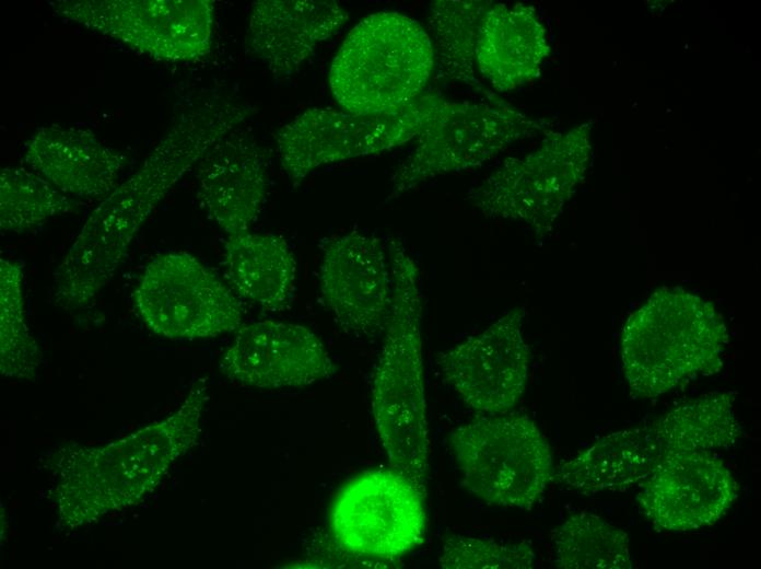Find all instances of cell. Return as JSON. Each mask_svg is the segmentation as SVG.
<instances>
[{
    "label": "cell",
    "mask_w": 761,
    "mask_h": 569,
    "mask_svg": "<svg viewBox=\"0 0 761 569\" xmlns=\"http://www.w3.org/2000/svg\"><path fill=\"white\" fill-rule=\"evenodd\" d=\"M246 116L242 104L223 98L206 101L182 113L140 169L89 214L54 272L55 303L73 310L94 301L152 211Z\"/></svg>",
    "instance_id": "cell-1"
},
{
    "label": "cell",
    "mask_w": 761,
    "mask_h": 569,
    "mask_svg": "<svg viewBox=\"0 0 761 569\" xmlns=\"http://www.w3.org/2000/svg\"><path fill=\"white\" fill-rule=\"evenodd\" d=\"M208 400L198 379L172 415L128 437L72 453L61 465L55 499L61 521L71 527L139 502L200 436Z\"/></svg>",
    "instance_id": "cell-2"
},
{
    "label": "cell",
    "mask_w": 761,
    "mask_h": 569,
    "mask_svg": "<svg viewBox=\"0 0 761 569\" xmlns=\"http://www.w3.org/2000/svg\"><path fill=\"white\" fill-rule=\"evenodd\" d=\"M391 312L374 370L371 403L390 467L426 495L429 427L422 355L420 272L407 248L389 239Z\"/></svg>",
    "instance_id": "cell-3"
},
{
    "label": "cell",
    "mask_w": 761,
    "mask_h": 569,
    "mask_svg": "<svg viewBox=\"0 0 761 569\" xmlns=\"http://www.w3.org/2000/svg\"><path fill=\"white\" fill-rule=\"evenodd\" d=\"M727 342L711 302L680 288L659 289L623 327L622 371L635 395L657 397L718 371Z\"/></svg>",
    "instance_id": "cell-4"
},
{
    "label": "cell",
    "mask_w": 761,
    "mask_h": 569,
    "mask_svg": "<svg viewBox=\"0 0 761 569\" xmlns=\"http://www.w3.org/2000/svg\"><path fill=\"white\" fill-rule=\"evenodd\" d=\"M434 65L433 44L420 23L378 12L344 38L330 65V90L346 112L387 113L422 95Z\"/></svg>",
    "instance_id": "cell-5"
},
{
    "label": "cell",
    "mask_w": 761,
    "mask_h": 569,
    "mask_svg": "<svg viewBox=\"0 0 761 569\" xmlns=\"http://www.w3.org/2000/svg\"><path fill=\"white\" fill-rule=\"evenodd\" d=\"M489 416L461 425L450 433L463 484L488 504L531 509L553 476L550 445L526 415Z\"/></svg>",
    "instance_id": "cell-6"
},
{
    "label": "cell",
    "mask_w": 761,
    "mask_h": 569,
    "mask_svg": "<svg viewBox=\"0 0 761 569\" xmlns=\"http://www.w3.org/2000/svg\"><path fill=\"white\" fill-rule=\"evenodd\" d=\"M448 101L422 94L403 107L373 115L309 108L277 132V154L292 182L335 162L376 154L418 137Z\"/></svg>",
    "instance_id": "cell-7"
},
{
    "label": "cell",
    "mask_w": 761,
    "mask_h": 569,
    "mask_svg": "<svg viewBox=\"0 0 761 569\" xmlns=\"http://www.w3.org/2000/svg\"><path fill=\"white\" fill-rule=\"evenodd\" d=\"M589 128L550 137L535 152L507 159L468 193L470 204L491 219L550 230L589 166Z\"/></svg>",
    "instance_id": "cell-8"
},
{
    "label": "cell",
    "mask_w": 761,
    "mask_h": 569,
    "mask_svg": "<svg viewBox=\"0 0 761 569\" xmlns=\"http://www.w3.org/2000/svg\"><path fill=\"white\" fill-rule=\"evenodd\" d=\"M424 498L393 467L358 474L332 500L329 536L346 551L390 567L424 541Z\"/></svg>",
    "instance_id": "cell-9"
},
{
    "label": "cell",
    "mask_w": 761,
    "mask_h": 569,
    "mask_svg": "<svg viewBox=\"0 0 761 569\" xmlns=\"http://www.w3.org/2000/svg\"><path fill=\"white\" fill-rule=\"evenodd\" d=\"M134 306L154 334L169 339L215 337L238 329L243 321L232 290L185 252L162 254L147 265Z\"/></svg>",
    "instance_id": "cell-10"
},
{
    "label": "cell",
    "mask_w": 761,
    "mask_h": 569,
    "mask_svg": "<svg viewBox=\"0 0 761 569\" xmlns=\"http://www.w3.org/2000/svg\"><path fill=\"white\" fill-rule=\"evenodd\" d=\"M541 127L504 102H447L390 178L389 199L442 174L482 164Z\"/></svg>",
    "instance_id": "cell-11"
},
{
    "label": "cell",
    "mask_w": 761,
    "mask_h": 569,
    "mask_svg": "<svg viewBox=\"0 0 761 569\" xmlns=\"http://www.w3.org/2000/svg\"><path fill=\"white\" fill-rule=\"evenodd\" d=\"M51 7L63 20L159 60H195L211 47L208 0H62Z\"/></svg>",
    "instance_id": "cell-12"
},
{
    "label": "cell",
    "mask_w": 761,
    "mask_h": 569,
    "mask_svg": "<svg viewBox=\"0 0 761 569\" xmlns=\"http://www.w3.org/2000/svg\"><path fill=\"white\" fill-rule=\"evenodd\" d=\"M324 305L338 326L356 338L384 333L393 304L387 240L352 231L332 239L318 267Z\"/></svg>",
    "instance_id": "cell-13"
},
{
    "label": "cell",
    "mask_w": 761,
    "mask_h": 569,
    "mask_svg": "<svg viewBox=\"0 0 761 569\" xmlns=\"http://www.w3.org/2000/svg\"><path fill=\"white\" fill-rule=\"evenodd\" d=\"M523 318L524 310L514 309L437 357L444 381L477 413H507L526 388L529 349Z\"/></svg>",
    "instance_id": "cell-14"
},
{
    "label": "cell",
    "mask_w": 761,
    "mask_h": 569,
    "mask_svg": "<svg viewBox=\"0 0 761 569\" xmlns=\"http://www.w3.org/2000/svg\"><path fill=\"white\" fill-rule=\"evenodd\" d=\"M640 486L636 499L644 515L655 529L669 532L716 523L739 490L729 467L709 452L665 456Z\"/></svg>",
    "instance_id": "cell-15"
},
{
    "label": "cell",
    "mask_w": 761,
    "mask_h": 569,
    "mask_svg": "<svg viewBox=\"0 0 761 569\" xmlns=\"http://www.w3.org/2000/svg\"><path fill=\"white\" fill-rule=\"evenodd\" d=\"M219 368L230 380L257 388L304 387L336 372L313 330L272 320L242 325L223 351Z\"/></svg>",
    "instance_id": "cell-16"
},
{
    "label": "cell",
    "mask_w": 761,
    "mask_h": 569,
    "mask_svg": "<svg viewBox=\"0 0 761 569\" xmlns=\"http://www.w3.org/2000/svg\"><path fill=\"white\" fill-rule=\"evenodd\" d=\"M197 198L226 235L249 231L266 202L268 176L256 142L236 128L199 163Z\"/></svg>",
    "instance_id": "cell-17"
},
{
    "label": "cell",
    "mask_w": 761,
    "mask_h": 569,
    "mask_svg": "<svg viewBox=\"0 0 761 569\" xmlns=\"http://www.w3.org/2000/svg\"><path fill=\"white\" fill-rule=\"evenodd\" d=\"M348 18V12L336 1H255L249 14L248 44L271 73L291 74Z\"/></svg>",
    "instance_id": "cell-18"
},
{
    "label": "cell",
    "mask_w": 761,
    "mask_h": 569,
    "mask_svg": "<svg viewBox=\"0 0 761 569\" xmlns=\"http://www.w3.org/2000/svg\"><path fill=\"white\" fill-rule=\"evenodd\" d=\"M23 160L59 190L75 197L104 199L120 183L126 156L105 146L92 131L45 126L23 149Z\"/></svg>",
    "instance_id": "cell-19"
},
{
    "label": "cell",
    "mask_w": 761,
    "mask_h": 569,
    "mask_svg": "<svg viewBox=\"0 0 761 569\" xmlns=\"http://www.w3.org/2000/svg\"><path fill=\"white\" fill-rule=\"evenodd\" d=\"M550 51L547 31L535 9L523 3H492L479 28V72L500 92L535 78Z\"/></svg>",
    "instance_id": "cell-20"
},
{
    "label": "cell",
    "mask_w": 761,
    "mask_h": 569,
    "mask_svg": "<svg viewBox=\"0 0 761 569\" xmlns=\"http://www.w3.org/2000/svg\"><path fill=\"white\" fill-rule=\"evenodd\" d=\"M662 458L652 426L624 429L599 438L562 463L557 478L583 495L622 491L641 485Z\"/></svg>",
    "instance_id": "cell-21"
},
{
    "label": "cell",
    "mask_w": 761,
    "mask_h": 569,
    "mask_svg": "<svg viewBox=\"0 0 761 569\" xmlns=\"http://www.w3.org/2000/svg\"><path fill=\"white\" fill-rule=\"evenodd\" d=\"M225 268L234 290L267 312L288 307L297 278V263L289 243L268 232L227 235Z\"/></svg>",
    "instance_id": "cell-22"
},
{
    "label": "cell",
    "mask_w": 761,
    "mask_h": 569,
    "mask_svg": "<svg viewBox=\"0 0 761 569\" xmlns=\"http://www.w3.org/2000/svg\"><path fill=\"white\" fill-rule=\"evenodd\" d=\"M663 458L683 452L727 449L740 437L729 393H711L680 404L652 425Z\"/></svg>",
    "instance_id": "cell-23"
},
{
    "label": "cell",
    "mask_w": 761,
    "mask_h": 569,
    "mask_svg": "<svg viewBox=\"0 0 761 569\" xmlns=\"http://www.w3.org/2000/svg\"><path fill=\"white\" fill-rule=\"evenodd\" d=\"M492 3L481 0L432 3L429 28L435 40L434 59L442 77L470 85L477 83L478 33Z\"/></svg>",
    "instance_id": "cell-24"
},
{
    "label": "cell",
    "mask_w": 761,
    "mask_h": 569,
    "mask_svg": "<svg viewBox=\"0 0 761 569\" xmlns=\"http://www.w3.org/2000/svg\"><path fill=\"white\" fill-rule=\"evenodd\" d=\"M552 543L559 568H632L627 533L588 511L569 516L554 531Z\"/></svg>",
    "instance_id": "cell-25"
},
{
    "label": "cell",
    "mask_w": 761,
    "mask_h": 569,
    "mask_svg": "<svg viewBox=\"0 0 761 569\" xmlns=\"http://www.w3.org/2000/svg\"><path fill=\"white\" fill-rule=\"evenodd\" d=\"M78 202L30 167L9 166L0 175V230L20 233L48 218L72 212Z\"/></svg>",
    "instance_id": "cell-26"
},
{
    "label": "cell",
    "mask_w": 761,
    "mask_h": 569,
    "mask_svg": "<svg viewBox=\"0 0 761 569\" xmlns=\"http://www.w3.org/2000/svg\"><path fill=\"white\" fill-rule=\"evenodd\" d=\"M0 363L3 375L28 380L40 363L25 321L22 266L4 258L0 259Z\"/></svg>",
    "instance_id": "cell-27"
},
{
    "label": "cell",
    "mask_w": 761,
    "mask_h": 569,
    "mask_svg": "<svg viewBox=\"0 0 761 569\" xmlns=\"http://www.w3.org/2000/svg\"><path fill=\"white\" fill-rule=\"evenodd\" d=\"M438 564L444 569H531L537 556L527 542L452 535L442 546Z\"/></svg>",
    "instance_id": "cell-28"
}]
</instances>
